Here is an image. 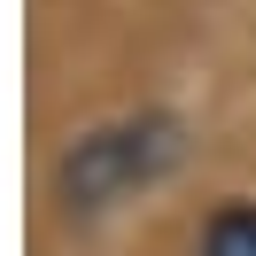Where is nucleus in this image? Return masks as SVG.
Instances as JSON below:
<instances>
[{"label": "nucleus", "mask_w": 256, "mask_h": 256, "mask_svg": "<svg viewBox=\"0 0 256 256\" xmlns=\"http://www.w3.org/2000/svg\"><path fill=\"white\" fill-rule=\"evenodd\" d=\"M178 148V124L171 116H124V124H101L86 132L78 148H62V163H54V194H62L70 218H94V210L124 202L132 186H148V178L171 163Z\"/></svg>", "instance_id": "1"}, {"label": "nucleus", "mask_w": 256, "mask_h": 256, "mask_svg": "<svg viewBox=\"0 0 256 256\" xmlns=\"http://www.w3.org/2000/svg\"><path fill=\"white\" fill-rule=\"evenodd\" d=\"M202 256H256V210H218L210 218V233H202Z\"/></svg>", "instance_id": "2"}]
</instances>
